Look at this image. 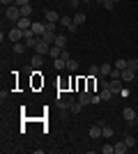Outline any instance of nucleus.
Segmentation results:
<instances>
[{"instance_id":"obj_30","label":"nucleus","mask_w":138,"mask_h":154,"mask_svg":"<svg viewBox=\"0 0 138 154\" xmlns=\"http://www.w3.org/2000/svg\"><path fill=\"white\" fill-rule=\"evenodd\" d=\"M87 74H90V76H99L101 71H99V67H97V64H92L90 69H87Z\"/></svg>"},{"instance_id":"obj_38","label":"nucleus","mask_w":138,"mask_h":154,"mask_svg":"<svg viewBox=\"0 0 138 154\" xmlns=\"http://www.w3.org/2000/svg\"><path fill=\"white\" fill-rule=\"evenodd\" d=\"M60 58H65V60H69V58H72V55H69V51H67V48H62V55H60Z\"/></svg>"},{"instance_id":"obj_18","label":"nucleus","mask_w":138,"mask_h":154,"mask_svg":"<svg viewBox=\"0 0 138 154\" xmlns=\"http://www.w3.org/2000/svg\"><path fill=\"white\" fill-rule=\"evenodd\" d=\"M53 67H55L58 71L67 69V60H65V58H55V60H53Z\"/></svg>"},{"instance_id":"obj_9","label":"nucleus","mask_w":138,"mask_h":154,"mask_svg":"<svg viewBox=\"0 0 138 154\" xmlns=\"http://www.w3.org/2000/svg\"><path fill=\"white\" fill-rule=\"evenodd\" d=\"M55 37H58V32H55V30H46L39 39H44L46 44H55Z\"/></svg>"},{"instance_id":"obj_15","label":"nucleus","mask_w":138,"mask_h":154,"mask_svg":"<svg viewBox=\"0 0 138 154\" xmlns=\"http://www.w3.org/2000/svg\"><path fill=\"white\" fill-rule=\"evenodd\" d=\"M87 136H90V138H94V140H97V138H101V136H104V129H101V127H92L90 131H87Z\"/></svg>"},{"instance_id":"obj_12","label":"nucleus","mask_w":138,"mask_h":154,"mask_svg":"<svg viewBox=\"0 0 138 154\" xmlns=\"http://www.w3.org/2000/svg\"><path fill=\"white\" fill-rule=\"evenodd\" d=\"M99 94H101V99H104V101H111V99H113V94H115V92H113L111 88H108V85H104V88H101V92H99Z\"/></svg>"},{"instance_id":"obj_28","label":"nucleus","mask_w":138,"mask_h":154,"mask_svg":"<svg viewBox=\"0 0 138 154\" xmlns=\"http://www.w3.org/2000/svg\"><path fill=\"white\" fill-rule=\"evenodd\" d=\"M127 67H129V69H133V71H138V60H136V58L127 60Z\"/></svg>"},{"instance_id":"obj_32","label":"nucleus","mask_w":138,"mask_h":154,"mask_svg":"<svg viewBox=\"0 0 138 154\" xmlns=\"http://www.w3.org/2000/svg\"><path fill=\"white\" fill-rule=\"evenodd\" d=\"M101 152H104V154H113V152H115V145H104Z\"/></svg>"},{"instance_id":"obj_39","label":"nucleus","mask_w":138,"mask_h":154,"mask_svg":"<svg viewBox=\"0 0 138 154\" xmlns=\"http://www.w3.org/2000/svg\"><path fill=\"white\" fill-rule=\"evenodd\" d=\"M16 5L23 7V5H30V0H16Z\"/></svg>"},{"instance_id":"obj_14","label":"nucleus","mask_w":138,"mask_h":154,"mask_svg":"<svg viewBox=\"0 0 138 154\" xmlns=\"http://www.w3.org/2000/svg\"><path fill=\"white\" fill-rule=\"evenodd\" d=\"M133 76H136V71H133V69H129V67H127V69L122 71V81H124V83H131V81H133Z\"/></svg>"},{"instance_id":"obj_2","label":"nucleus","mask_w":138,"mask_h":154,"mask_svg":"<svg viewBox=\"0 0 138 154\" xmlns=\"http://www.w3.org/2000/svg\"><path fill=\"white\" fill-rule=\"evenodd\" d=\"M58 103H60V110H69L72 103H74V99L69 94H58Z\"/></svg>"},{"instance_id":"obj_36","label":"nucleus","mask_w":138,"mask_h":154,"mask_svg":"<svg viewBox=\"0 0 138 154\" xmlns=\"http://www.w3.org/2000/svg\"><path fill=\"white\" fill-rule=\"evenodd\" d=\"M2 2V7H9V5H16V0H0Z\"/></svg>"},{"instance_id":"obj_42","label":"nucleus","mask_w":138,"mask_h":154,"mask_svg":"<svg viewBox=\"0 0 138 154\" xmlns=\"http://www.w3.org/2000/svg\"><path fill=\"white\" fill-rule=\"evenodd\" d=\"M113 2H115V5H118V2H120V0H113Z\"/></svg>"},{"instance_id":"obj_23","label":"nucleus","mask_w":138,"mask_h":154,"mask_svg":"<svg viewBox=\"0 0 138 154\" xmlns=\"http://www.w3.org/2000/svg\"><path fill=\"white\" fill-rule=\"evenodd\" d=\"M55 46H60V48H67V37L58 35V37H55Z\"/></svg>"},{"instance_id":"obj_35","label":"nucleus","mask_w":138,"mask_h":154,"mask_svg":"<svg viewBox=\"0 0 138 154\" xmlns=\"http://www.w3.org/2000/svg\"><path fill=\"white\" fill-rule=\"evenodd\" d=\"M104 7H106V9H113V7H115V2H113V0H104Z\"/></svg>"},{"instance_id":"obj_3","label":"nucleus","mask_w":138,"mask_h":154,"mask_svg":"<svg viewBox=\"0 0 138 154\" xmlns=\"http://www.w3.org/2000/svg\"><path fill=\"white\" fill-rule=\"evenodd\" d=\"M7 39H9V42H14V44H16V42H23V30L14 26L12 30H9V35H7Z\"/></svg>"},{"instance_id":"obj_27","label":"nucleus","mask_w":138,"mask_h":154,"mask_svg":"<svg viewBox=\"0 0 138 154\" xmlns=\"http://www.w3.org/2000/svg\"><path fill=\"white\" fill-rule=\"evenodd\" d=\"M101 129H104V138H113V134H115V129H113V127H106V124H104Z\"/></svg>"},{"instance_id":"obj_1","label":"nucleus","mask_w":138,"mask_h":154,"mask_svg":"<svg viewBox=\"0 0 138 154\" xmlns=\"http://www.w3.org/2000/svg\"><path fill=\"white\" fill-rule=\"evenodd\" d=\"M5 19H7V21H12V23H16V21L21 19V7H19V5H9V7H5Z\"/></svg>"},{"instance_id":"obj_34","label":"nucleus","mask_w":138,"mask_h":154,"mask_svg":"<svg viewBox=\"0 0 138 154\" xmlns=\"http://www.w3.org/2000/svg\"><path fill=\"white\" fill-rule=\"evenodd\" d=\"M104 101V99H101V94H92V103H94V106H97V103H101Z\"/></svg>"},{"instance_id":"obj_7","label":"nucleus","mask_w":138,"mask_h":154,"mask_svg":"<svg viewBox=\"0 0 138 154\" xmlns=\"http://www.w3.org/2000/svg\"><path fill=\"white\" fill-rule=\"evenodd\" d=\"M32 30H35L37 37H41V35L46 32V21H32Z\"/></svg>"},{"instance_id":"obj_41","label":"nucleus","mask_w":138,"mask_h":154,"mask_svg":"<svg viewBox=\"0 0 138 154\" xmlns=\"http://www.w3.org/2000/svg\"><path fill=\"white\" fill-rule=\"evenodd\" d=\"M136 127H138V115H136Z\"/></svg>"},{"instance_id":"obj_6","label":"nucleus","mask_w":138,"mask_h":154,"mask_svg":"<svg viewBox=\"0 0 138 154\" xmlns=\"http://www.w3.org/2000/svg\"><path fill=\"white\" fill-rule=\"evenodd\" d=\"M78 103H83V106L92 103V92L90 90H78Z\"/></svg>"},{"instance_id":"obj_5","label":"nucleus","mask_w":138,"mask_h":154,"mask_svg":"<svg viewBox=\"0 0 138 154\" xmlns=\"http://www.w3.org/2000/svg\"><path fill=\"white\" fill-rule=\"evenodd\" d=\"M48 51H51V44H46L44 39H39L37 46H35V53H39V55H48Z\"/></svg>"},{"instance_id":"obj_10","label":"nucleus","mask_w":138,"mask_h":154,"mask_svg":"<svg viewBox=\"0 0 138 154\" xmlns=\"http://www.w3.org/2000/svg\"><path fill=\"white\" fill-rule=\"evenodd\" d=\"M44 19L48 21V23H58V21H60V14L53 12V9H46V12H44Z\"/></svg>"},{"instance_id":"obj_37","label":"nucleus","mask_w":138,"mask_h":154,"mask_svg":"<svg viewBox=\"0 0 138 154\" xmlns=\"http://www.w3.org/2000/svg\"><path fill=\"white\" fill-rule=\"evenodd\" d=\"M67 5H69V7H78L81 0H67Z\"/></svg>"},{"instance_id":"obj_19","label":"nucleus","mask_w":138,"mask_h":154,"mask_svg":"<svg viewBox=\"0 0 138 154\" xmlns=\"http://www.w3.org/2000/svg\"><path fill=\"white\" fill-rule=\"evenodd\" d=\"M127 149H129V145H127L124 140H120V143H115V154H124Z\"/></svg>"},{"instance_id":"obj_11","label":"nucleus","mask_w":138,"mask_h":154,"mask_svg":"<svg viewBox=\"0 0 138 154\" xmlns=\"http://www.w3.org/2000/svg\"><path fill=\"white\" fill-rule=\"evenodd\" d=\"M41 64H44V55L35 53V55H32V60H30V67H32V69H39Z\"/></svg>"},{"instance_id":"obj_13","label":"nucleus","mask_w":138,"mask_h":154,"mask_svg":"<svg viewBox=\"0 0 138 154\" xmlns=\"http://www.w3.org/2000/svg\"><path fill=\"white\" fill-rule=\"evenodd\" d=\"M99 71H101L99 76H108V78H111V74H113V64L104 62V64H101V67H99Z\"/></svg>"},{"instance_id":"obj_33","label":"nucleus","mask_w":138,"mask_h":154,"mask_svg":"<svg viewBox=\"0 0 138 154\" xmlns=\"http://www.w3.org/2000/svg\"><path fill=\"white\" fill-rule=\"evenodd\" d=\"M124 143L129 145V147H133V145H136V138H133V136H127V138H124Z\"/></svg>"},{"instance_id":"obj_20","label":"nucleus","mask_w":138,"mask_h":154,"mask_svg":"<svg viewBox=\"0 0 138 154\" xmlns=\"http://www.w3.org/2000/svg\"><path fill=\"white\" fill-rule=\"evenodd\" d=\"M48 55H53V60L60 58V55H62V48H60V46H55V44H51V51H48Z\"/></svg>"},{"instance_id":"obj_31","label":"nucleus","mask_w":138,"mask_h":154,"mask_svg":"<svg viewBox=\"0 0 138 154\" xmlns=\"http://www.w3.org/2000/svg\"><path fill=\"white\" fill-rule=\"evenodd\" d=\"M81 108H83V103L74 101V103H72V108H69V110H72V113H81Z\"/></svg>"},{"instance_id":"obj_17","label":"nucleus","mask_w":138,"mask_h":154,"mask_svg":"<svg viewBox=\"0 0 138 154\" xmlns=\"http://www.w3.org/2000/svg\"><path fill=\"white\" fill-rule=\"evenodd\" d=\"M26 51H28L26 42H16V44H14V53H16V55H23Z\"/></svg>"},{"instance_id":"obj_4","label":"nucleus","mask_w":138,"mask_h":154,"mask_svg":"<svg viewBox=\"0 0 138 154\" xmlns=\"http://www.w3.org/2000/svg\"><path fill=\"white\" fill-rule=\"evenodd\" d=\"M124 81H122V78H111V81H108V88H111L113 92H122L124 90Z\"/></svg>"},{"instance_id":"obj_24","label":"nucleus","mask_w":138,"mask_h":154,"mask_svg":"<svg viewBox=\"0 0 138 154\" xmlns=\"http://www.w3.org/2000/svg\"><path fill=\"white\" fill-rule=\"evenodd\" d=\"M21 16H32V5H23L21 7Z\"/></svg>"},{"instance_id":"obj_40","label":"nucleus","mask_w":138,"mask_h":154,"mask_svg":"<svg viewBox=\"0 0 138 154\" xmlns=\"http://www.w3.org/2000/svg\"><path fill=\"white\" fill-rule=\"evenodd\" d=\"M81 2H85V5H90V2H94V0H81Z\"/></svg>"},{"instance_id":"obj_21","label":"nucleus","mask_w":138,"mask_h":154,"mask_svg":"<svg viewBox=\"0 0 138 154\" xmlns=\"http://www.w3.org/2000/svg\"><path fill=\"white\" fill-rule=\"evenodd\" d=\"M85 19H87V16H85V14H83V12L74 14V23H76V26H83V23H85Z\"/></svg>"},{"instance_id":"obj_8","label":"nucleus","mask_w":138,"mask_h":154,"mask_svg":"<svg viewBox=\"0 0 138 154\" xmlns=\"http://www.w3.org/2000/svg\"><path fill=\"white\" fill-rule=\"evenodd\" d=\"M16 28H21V30H30V28H32V21H30V16H21V19L16 21Z\"/></svg>"},{"instance_id":"obj_25","label":"nucleus","mask_w":138,"mask_h":154,"mask_svg":"<svg viewBox=\"0 0 138 154\" xmlns=\"http://www.w3.org/2000/svg\"><path fill=\"white\" fill-rule=\"evenodd\" d=\"M76 69H78V62L69 58V60H67V71H76Z\"/></svg>"},{"instance_id":"obj_29","label":"nucleus","mask_w":138,"mask_h":154,"mask_svg":"<svg viewBox=\"0 0 138 154\" xmlns=\"http://www.w3.org/2000/svg\"><path fill=\"white\" fill-rule=\"evenodd\" d=\"M94 83H97V76H90V78H87V90H90V92H94Z\"/></svg>"},{"instance_id":"obj_22","label":"nucleus","mask_w":138,"mask_h":154,"mask_svg":"<svg viewBox=\"0 0 138 154\" xmlns=\"http://www.w3.org/2000/svg\"><path fill=\"white\" fill-rule=\"evenodd\" d=\"M60 23L65 28H69V26H74V16H60Z\"/></svg>"},{"instance_id":"obj_26","label":"nucleus","mask_w":138,"mask_h":154,"mask_svg":"<svg viewBox=\"0 0 138 154\" xmlns=\"http://www.w3.org/2000/svg\"><path fill=\"white\" fill-rule=\"evenodd\" d=\"M115 69H120V71H124V69H127V60H124V58H120V60H115Z\"/></svg>"},{"instance_id":"obj_16","label":"nucleus","mask_w":138,"mask_h":154,"mask_svg":"<svg viewBox=\"0 0 138 154\" xmlns=\"http://www.w3.org/2000/svg\"><path fill=\"white\" fill-rule=\"evenodd\" d=\"M122 115H124V120H127L129 124L136 122V113H133V108H124V113H122Z\"/></svg>"}]
</instances>
